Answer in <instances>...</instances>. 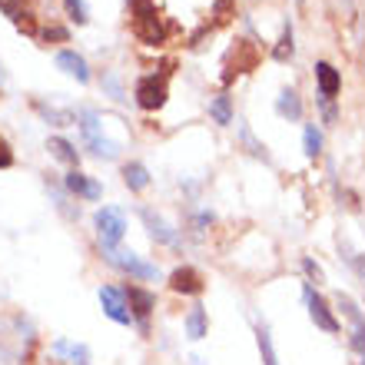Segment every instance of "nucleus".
I'll list each match as a JSON object with an SVG mask.
<instances>
[{
    "label": "nucleus",
    "mask_w": 365,
    "mask_h": 365,
    "mask_svg": "<svg viewBox=\"0 0 365 365\" xmlns=\"http://www.w3.org/2000/svg\"><path fill=\"white\" fill-rule=\"evenodd\" d=\"M93 230H96V242H100L103 252L120 250V242L126 236V216L116 206H100L93 212Z\"/></svg>",
    "instance_id": "obj_1"
},
{
    "label": "nucleus",
    "mask_w": 365,
    "mask_h": 365,
    "mask_svg": "<svg viewBox=\"0 0 365 365\" xmlns=\"http://www.w3.org/2000/svg\"><path fill=\"white\" fill-rule=\"evenodd\" d=\"M103 259L113 266V269L126 272L133 282H160V266L156 262H146L143 256H136L133 250H110L103 252Z\"/></svg>",
    "instance_id": "obj_2"
},
{
    "label": "nucleus",
    "mask_w": 365,
    "mask_h": 365,
    "mask_svg": "<svg viewBox=\"0 0 365 365\" xmlns=\"http://www.w3.org/2000/svg\"><path fill=\"white\" fill-rule=\"evenodd\" d=\"M339 312L349 319V349L356 356V365H365V312L359 309V302L349 292H339L336 296Z\"/></svg>",
    "instance_id": "obj_3"
},
{
    "label": "nucleus",
    "mask_w": 365,
    "mask_h": 365,
    "mask_svg": "<svg viewBox=\"0 0 365 365\" xmlns=\"http://www.w3.org/2000/svg\"><path fill=\"white\" fill-rule=\"evenodd\" d=\"M133 34L143 43H150V47H156V43H163L166 40V27L163 20H160V14H156L153 0H133Z\"/></svg>",
    "instance_id": "obj_4"
},
{
    "label": "nucleus",
    "mask_w": 365,
    "mask_h": 365,
    "mask_svg": "<svg viewBox=\"0 0 365 365\" xmlns=\"http://www.w3.org/2000/svg\"><path fill=\"white\" fill-rule=\"evenodd\" d=\"M302 299H306L309 319H312L322 332H329V336L342 332V326H339V319H336V309L329 306L322 292H316V286H312V282H306V286H302Z\"/></svg>",
    "instance_id": "obj_5"
},
{
    "label": "nucleus",
    "mask_w": 365,
    "mask_h": 365,
    "mask_svg": "<svg viewBox=\"0 0 365 365\" xmlns=\"http://www.w3.org/2000/svg\"><path fill=\"white\" fill-rule=\"evenodd\" d=\"M100 306H103V316L113 319L116 326H133V312L126 306V292L120 286H100Z\"/></svg>",
    "instance_id": "obj_6"
},
{
    "label": "nucleus",
    "mask_w": 365,
    "mask_h": 365,
    "mask_svg": "<svg viewBox=\"0 0 365 365\" xmlns=\"http://www.w3.org/2000/svg\"><path fill=\"white\" fill-rule=\"evenodd\" d=\"M170 96V87H166V73H150V77H140L136 80V103L143 110H160Z\"/></svg>",
    "instance_id": "obj_7"
},
{
    "label": "nucleus",
    "mask_w": 365,
    "mask_h": 365,
    "mask_svg": "<svg viewBox=\"0 0 365 365\" xmlns=\"http://www.w3.org/2000/svg\"><path fill=\"white\" fill-rule=\"evenodd\" d=\"M259 63V50L252 47L250 40H236V47L230 50V63H226V73H222V83H232V77L240 73H250Z\"/></svg>",
    "instance_id": "obj_8"
},
{
    "label": "nucleus",
    "mask_w": 365,
    "mask_h": 365,
    "mask_svg": "<svg viewBox=\"0 0 365 365\" xmlns=\"http://www.w3.org/2000/svg\"><path fill=\"white\" fill-rule=\"evenodd\" d=\"M123 292H126V306L133 312V322H140L146 329V319L156 309V292H150L146 286H126Z\"/></svg>",
    "instance_id": "obj_9"
},
{
    "label": "nucleus",
    "mask_w": 365,
    "mask_h": 365,
    "mask_svg": "<svg viewBox=\"0 0 365 365\" xmlns=\"http://www.w3.org/2000/svg\"><path fill=\"white\" fill-rule=\"evenodd\" d=\"M63 190L73 192L77 200H87V202H96L100 196H103V186H100L93 176L80 173V170H70V173L63 176Z\"/></svg>",
    "instance_id": "obj_10"
},
{
    "label": "nucleus",
    "mask_w": 365,
    "mask_h": 365,
    "mask_svg": "<svg viewBox=\"0 0 365 365\" xmlns=\"http://www.w3.org/2000/svg\"><path fill=\"white\" fill-rule=\"evenodd\" d=\"M170 289L180 292V296H200L202 289H206V279H202L200 269H192V266H180V269L170 272Z\"/></svg>",
    "instance_id": "obj_11"
},
{
    "label": "nucleus",
    "mask_w": 365,
    "mask_h": 365,
    "mask_svg": "<svg viewBox=\"0 0 365 365\" xmlns=\"http://www.w3.org/2000/svg\"><path fill=\"white\" fill-rule=\"evenodd\" d=\"M140 216H143L146 232H150V240L153 242H160V246H176V242H180V232H176L163 216H156L153 210H140Z\"/></svg>",
    "instance_id": "obj_12"
},
{
    "label": "nucleus",
    "mask_w": 365,
    "mask_h": 365,
    "mask_svg": "<svg viewBox=\"0 0 365 365\" xmlns=\"http://www.w3.org/2000/svg\"><path fill=\"white\" fill-rule=\"evenodd\" d=\"M182 332L190 342H200V339L210 336V316H206V309L202 306H192L186 316H182Z\"/></svg>",
    "instance_id": "obj_13"
},
{
    "label": "nucleus",
    "mask_w": 365,
    "mask_h": 365,
    "mask_svg": "<svg viewBox=\"0 0 365 365\" xmlns=\"http://www.w3.org/2000/svg\"><path fill=\"white\" fill-rule=\"evenodd\" d=\"M316 83H319L322 100H332V96L342 90V77H339V70L332 67V63H326V60H319L316 63Z\"/></svg>",
    "instance_id": "obj_14"
},
{
    "label": "nucleus",
    "mask_w": 365,
    "mask_h": 365,
    "mask_svg": "<svg viewBox=\"0 0 365 365\" xmlns=\"http://www.w3.org/2000/svg\"><path fill=\"white\" fill-rule=\"evenodd\" d=\"M57 67L63 70V73H70V77H77L80 83H87V80H90L87 60L80 57V53H73V50H63V53H57Z\"/></svg>",
    "instance_id": "obj_15"
},
{
    "label": "nucleus",
    "mask_w": 365,
    "mask_h": 365,
    "mask_svg": "<svg viewBox=\"0 0 365 365\" xmlns=\"http://www.w3.org/2000/svg\"><path fill=\"white\" fill-rule=\"evenodd\" d=\"M276 110H279V116H286V120H292L296 123L299 116H302V103H299V93L296 90H282L279 93V100H276Z\"/></svg>",
    "instance_id": "obj_16"
},
{
    "label": "nucleus",
    "mask_w": 365,
    "mask_h": 365,
    "mask_svg": "<svg viewBox=\"0 0 365 365\" xmlns=\"http://www.w3.org/2000/svg\"><path fill=\"white\" fill-rule=\"evenodd\" d=\"M123 182L133 192H143L146 186H150V173H146V166L143 163H126L123 166Z\"/></svg>",
    "instance_id": "obj_17"
},
{
    "label": "nucleus",
    "mask_w": 365,
    "mask_h": 365,
    "mask_svg": "<svg viewBox=\"0 0 365 365\" xmlns=\"http://www.w3.org/2000/svg\"><path fill=\"white\" fill-rule=\"evenodd\" d=\"M47 150H50L53 156H57V160L70 163V166H77V163H80V153L67 143V140H63V136H50V140H47Z\"/></svg>",
    "instance_id": "obj_18"
},
{
    "label": "nucleus",
    "mask_w": 365,
    "mask_h": 365,
    "mask_svg": "<svg viewBox=\"0 0 365 365\" xmlns=\"http://www.w3.org/2000/svg\"><path fill=\"white\" fill-rule=\"evenodd\" d=\"M256 346H259V359H262V365H279L276 346H272V336H269V329H266V326L256 329Z\"/></svg>",
    "instance_id": "obj_19"
},
{
    "label": "nucleus",
    "mask_w": 365,
    "mask_h": 365,
    "mask_svg": "<svg viewBox=\"0 0 365 365\" xmlns=\"http://www.w3.org/2000/svg\"><path fill=\"white\" fill-rule=\"evenodd\" d=\"M87 146L93 150V156H100V160H116V156H120V143H113V140H106V136H96V140H87Z\"/></svg>",
    "instance_id": "obj_20"
},
{
    "label": "nucleus",
    "mask_w": 365,
    "mask_h": 365,
    "mask_svg": "<svg viewBox=\"0 0 365 365\" xmlns=\"http://www.w3.org/2000/svg\"><path fill=\"white\" fill-rule=\"evenodd\" d=\"M210 116L216 120L220 126H230L232 123V106H230V96H216L210 103Z\"/></svg>",
    "instance_id": "obj_21"
},
{
    "label": "nucleus",
    "mask_w": 365,
    "mask_h": 365,
    "mask_svg": "<svg viewBox=\"0 0 365 365\" xmlns=\"http://www.w3.org/2000/svg\"><path fill=\"white\" fill-rule=\"evenodd\" d=\"M302 146H306V156L309 160H316V156H322V133H319L316 126L309 123L306 133H302Z\"/></svg>",
    "instance_id": "obj_22"
},
{
    "label": "nucleus",
    "mask_w": 365,
    "mask_h": 365,
    "mask_svg": "<svg viewBox=\"0 0 365 365\" xmlns=\"http://www.w3.org/2000/svg\"><path fill=\"white\" fill-rule=\"evenodd\" d=\"M292 53H296V47H292V27H286L282 37H279V43H276V50H272V60L286 63V60H292Z\"/></svg>",
    "instance_id": "obj_23"
},
{
    "label": "nucleus",
    "mask_w": 365,
    "mask_h": 365,
    "mask_svg": "<svg viewBox=\"0 0 365 365\" xmlns=\"http://www.w3.org/2000/svg\"><path fill=\"white\" fill-rule=\"evenodd\" d=\"M63 7H67L70 20H77L80 27L90 20V10H87V0H63Z\"/></svg>",
    "instance_id": "obj_24"
},
{
    "label": "nucleus",
    "mask_w": 365,
    "mask_h": 365,
    "mask_svg": "<svg viewBox=\"0 0 365 365\" xmlns=\"http://www.w3.org/2000/svg\"><path fill=\"white\" fill-rule=\"evenodd\" d=\"M302 272L309 276V282H316V286H326V272H322V266H319L312 256H302Z\"/></svg>",
    "instance_id": "obj_25"
},
{
    "label": "nucleus",
    "mask_w": 365,
    "mask_h": 365,
    "mask_svg": "<svg viewBox=\"0 0 365 365\" xmlns=\"http://www.w3.org/2000/svg\"><path fill=\"white\" fill-rule=\"evenodd\" d=\"M0 10H4V14H7L14 24H17V20L27 14V10H24V0H0Z\"/></svg>",
    "instance_id": "obj_26"
},
{
    "label": "nucleus",
    "mask_w": 365,
    "mask_h": 365,
    "mask_svg": "<svg viewBox=\"0 0 365 365\" xmlns=\"http://www.w3.org/2000/svg\"><path fill=\"white\" fill-rule=\"evenodd\" d=\"M230 14H232V0H220V4H216V20H230Z\"/></svg>",
    "instance_id": "obj_27"
},
{
    "label": "nucleus",
    "mask_w": 365,
    "mask_h": 365,
    "mask_svg": "<svg viewBox=\"0 0 365 365\" xmlns=\"http://www.w3.org/2000/svg\"><path fill=\"white\" fill-rule=\"evenodd\" d=\"M70 37V30H63V27H47L43 30V40H67Z\"/></svg>",
    "instance_id": "obj_28"
},
{
    "label": "nucleus",
    "mask_w": 365,
    "mask_h": 365,
    "mask_svg": "<svg viewBox=\"0 0 365 365\" xmlns=\"http://www.w3.org/2000/svg\"><path fill=\"white\" fill-rule=\"evenodd\" d=\"M10 163H14V153H10V146L0 140V170H7Z\"/></svg>",
    "instance_id": "obj_29"
},
{
    "label": "nucleus",
    "mask_w": 365,
    "mask_h": 365,
    "mask_svg": "<svg viewBox=\"0 0 365 365\" xmlns=\"http://www.w3.org/2000/svg\"><path fill=\"white\" fill-rule=\"evenodd\" d=\"M296 4H302V0H296Z\"/></svg>",
    "instance_id": "obj_30"
}]
</instances>
